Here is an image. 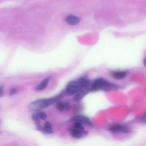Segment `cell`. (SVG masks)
<instances>
[{"instance_id": "obj_19", "label": "cell", "mask_w": 146, "mask_h": 146, "mask_svg": "<svg viewBox=\"0 0 146 146\" xmlns=\"http://www.w3.org/2000/svg\"><path fill=\"white\" fill-rule=\"evenodd\" d=\"M146 58H144V60H143V65H144V66L146 67Z\"/></svg>"}, {"instance_id": "obj_10", "label": "cell", "mask_w": 146, "mask_h": 146, "mask_svg": "<svg viewBox=\"0 0 146 146\" xmlns=\"http://www.w3.org/2000/svg\"><path fill=\"white\" fill-rule=\"evenodd\" d=\"M66 23L70 25H74L78 24L80 22L78 17L74 15H70L66 18Z\"/></svg>"}, {"instance_id": "obj_14", "label": "cell", "mask_w": 146, "mask_h": 146, "mask_svg": "<svg viewBox=\"0 0 146 146\" xmlns=\"http://www.w3.org/2000/svg\"><path fill=\"white\" fill-rule=\"evenodd\" d=\"M57 109L60 111H64V102H58L56 105Z\"/></svg>"}, {"instance_id": "obj_2", "label": "cell", "mask_w": 146, "mask_h": 146, "mask_svg": "<svg viewBox=\"0 0 146 146\" xmlns=\"http://www.w3.org/2000/svg\"><path fill=\"white\" fill-rule=\"evenodd\" d=\"M90 85V80L86 76L80 78L77 81H71L66 87L65 95L69 96L72 95L77 93L83 88Z\"/></svg>"}, {"instance_id": "obj_17", "label": "cell", "mask_w": 146, "mask_h": 146, "mask_svg": "<svg viewBox=\"0 0 146 146\" xmlns=\"http://www.w3.org/2000/svg\"><path fill=\"white\" fill-rule=\"evenodd\" d=\"M5 95V90L3 86H0V97H2Z\"/></svg>"}, {"instance_id": "obj_16", "label": "cell", "mask_w": 146, "mask_h": 146, "mask_svg": "<svg viewBox=\"0 0 146 146\" xmlns=\"http://www.w3.org/2000/svg\"><path fill=\"white\" fill-rule=\"evenodd\" d=\"M18 90L16 88H12L9 91V94L10 95L12 96L13 95L15 94H17V93Z\"/></svg>"}, {"instance_id": "obj_4", "label": "cell", "mask_w": 146, "mask_h": 146, "mask_svg": "<svg viewBox=\"0 0 146 146\" xmlns=\"http://www.w3.org/2000/svg\"><path fill=\"white\" fill-rule=\"evenodd\" d=\"M70 121L72 123L78 122L82 124L86 125L88 126H92L94 125L93 122L88 118L81 115H77L72 117L70 119Z\"/></svg>"}, {"instance_id": "obj_9", "label": "cell", "mask_w": 146, "mask_h": 146, "mask_svg": "<svg viewBox=\"0 0 146 146\" xmlns=\"http://www.w3.org/2000/svg\"><path fill=\"white\" fill-rule=\"evenodd\" d=\"M128 72L126 71L118 70L112 72L111 75L114 79L120 80L125 78Z\"/></svg>"}, {"instance_id": "obj_12", "label": "cell", "mask_w": 146, "mask_h": 146, "mask_svg": "<svg viewBox=\"0 0 146 146\" xmlns=\"http://www.w3.org/2000/svg\"><path fill=\"white\" fill-rule=\"evenodd\" d=\"M51 78L48 77L45 78L44 80H43L40 84H38L37 86L35 88L36 90L37 91H40V90H43L45 89L47 86L48 85V83L50 81Z\"/></svg>"}, {"instance_id": "obj_15", "label": "cell", "mask_w": 146, "mask_h": 146, "mask_svg": "<svg viewBox=\"0 0 146 146\" xmlns=\"http://www.w3.org/2000/svg\"><path fill=\"white\" fill-rule=\"evenodd\" d=\"M64 111H69L70 109V105L68 102H64Z\"/></svg>"}, {"instance_id": "obj_11", "label": "cell", "mask_w": 146, "mask_h": 146, "mask_svg": "<svg viewBox=\"0 0 146 146\" xmlns=\"http://www.w3.org/2000/svg\"><path fill=\"white\" fill-rule=\"evenodd\" d=\"M41 131L45 134H51L54 132L52 125L48 121L46 122L44 124V126L42 127Z\"/></svg>"}, {"instance_id": "obj_7", "label": "cell", "mask_w": 146, "mask_h": 146, "mask_svg": "<svg viewBox=\"0 0 146 146\" xmlns=\"http://www.w3.org/2000/svg\"><path fill=\"white\" fill-rule=\"evenodd\" d=\"M91 91V85L83 88L78 91L74 97V100L76 101H78L82 99L85 96Z\"/></svg>"}, {"instance_id": "obj_3", "label": "cell", "mask_w": 146, "mask_h": 146, "mask_svg": "<svg viewBox=\"0 0 146 146\" xmlns=\"http://www.w3.org/2000/svg\"><path fill=\"white\" fill-rule=\"evenodd\" d=\"M119 88V86L115 84L112 83L103 78L96 79L91 84V91L97 92L100 90L104 91L116 90Z\"/></svg>"}, {"instance_id": "obj_18", "label": "cell", "mask_w": 146, "mask_h": 146, "mask_svg": "<svg viewBox=\"0 0 146 146\" xmlns=\"http://www.w3.org/2000/svg\"><path fill=\"white\" fill-rule=\"evenodd\" d=\"M141 119V122L142 123H145L146 122V113H144Z\"/></svg>"}, {"instance_id": "obj_13", "label": "cell", "mask_w": 146, "mask_h": 146, "mask_svg": "<svg viewBox=\"0 0 146 146\" xmlns=\"http://www.w3.org/2000/svg\"><path fill=\"white\" fill-rule=\"evenodd\" d=\"M73 127L75 129H78L82 130H85L84 127L82 125V124L78 123V122L73 123Z\"/></svg>"}, {"instance_id": "obj_6", "label": "cell", "mask_w": 146, "mask_h": 146, "mask_svg": "<svg viewBox=\"0 0 146 146\" xmlns=\"http://www.w3.org/2000/svg\"><path fill=\"white\" fill-rule=\"evenodd\" d=\"M68 131H70L71 135L72 137L76 139L81 138L82 137L83 135H87L88 134V131L85 130H82L78 129L73 128V127L69 129Z\"/></svg>"}, {"instance_id": "obj_5", "label": "cell", "mask_w": 146, "mask_h": 146, "mask_svg": "<svg viewBox=\"0 0 146 146\" xmlns=\"http://www.w3.org/2000/svg\"><path fill=\"white\" fill-rule=\"evenodd\" d=\"M108 130L112 132H121L123 133H128L131 131V129L130 128L119 124H115L111 126Z\"/></svg>"}, {"instance_id": "obj_8", "label": "cell", "mask_w": 146, "mask_h": 146, "mask_svg": "<svg viewBox=\"0 0 146 146\" xmlns=\"http://www.w3.org/2000/svg\"><path fill=\"white\" fill-rule=\"evenodd\" d=\"M47 118V115L45 113L40 111H35L32 116V119L35 122L40 121V119L45 120Z\"/></svg>"}, {"instance_id": "obj_1", "label": "cell", "mask_w": 146, "mask_h": 146, "mask_svg": "<svg viewBox=\"0 0 146 146\" xmlns=\"http://www.w3.org/2000/svg\"><path fill=\"white\" fill-rule=\"evenodd\" d=\"M64 91H63L59 94L54 97L35 101L29 105L28 106L29 110L34 112L41 111L59 101L64 97Z\"/></svg>"}]
</instances>
